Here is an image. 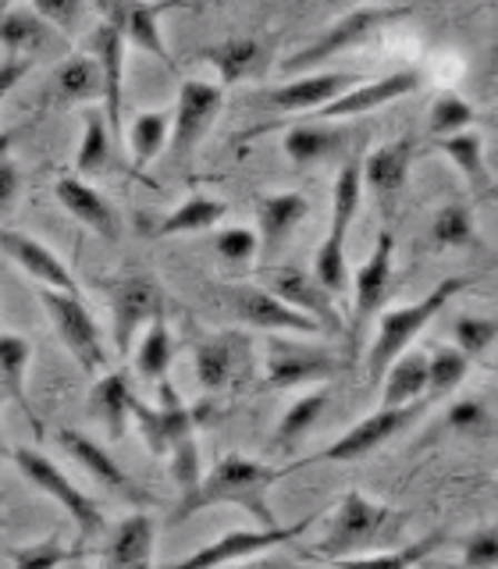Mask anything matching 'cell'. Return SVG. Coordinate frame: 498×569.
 I'll list each match as a JSON object with an SVG mask.
<instances>
[{
    "label": "cell",
    "mask_w": 498,
    "mask_h": 569,
    "mask_svg": "<svg viewBox=\"0 0 498 569\" xmlns=\"http://www.w3.org/2000/svg\"><path fill=\"white\" fill-rule=\"evenodd\" d=\"M420 89V71L414 68H402V71H391V76L385 79H367L363 86L349 89V93H342L335 103H328L325 111H317L313 118L317 121H338V118H356V114H370L378 111V107L399 100V97H409Z\"/></svg>",
    "instance_id": "obj_20"
},
{
    "label": "cell",
    "mask_w": 498,
    "mask_h": 569,
    "mask_svg": "<svg viewBox=\"0 0 498 569\" xmlns=\"http://www.w3.org/2000/svg\"><path fill=\"white\" fill-rule=\"evenodd\" d=\"M40 302H43L50 325H53V331H58L61 346L68 349L71 360H76L86 373H107L111 352H107V342H103V335H100L97 317L89 313L82 296L40 289Z\"/></svg>",
    "instance_id": "obj_7"
},
{
    "label": "cell",
    "mask_w": 498,
    "mask_h": 569,
    "mask_svg": "<svg viewBox=\"0 0 498 569\" xmlns=\"http://www.w3.org/2000/svg\"><path fill=\"white\" fill-rule=\"evenodd\" d=\"M171 136V114L168 111H142L129 124V153L136 171H147L153 160L165 153Z\"/></svg>",
    "instance_id": "obj_38"
},
{
    "label": "cell",
    "mask_w": 498,
    "mask_h": 569,
    "mask_svg": "<svg viewBox=\"0 0 498 569\" xmlns=\"http://www.w3.org/2000/svg\"><path fill=\"white\" fill-rule=\"evenodd\" d=\"M221 299L249 328L281 331V335H325V328H320L313 317L292 310L289 302H281L267 289H257V284H228Z\"/></svg>",
    "instance_id": "obj_13"
},
{
    "label": "cell",
    "mask_w": 498,
    "mask_h": 569,
    "mask_svg": "<svg viewBox=\"0 0 498 569\" xmlns=\"http://www.w3.org/2000/svg\"><path fill=\"white\" fill-rule=\"evenodd\" d=\"M328 399H331V391L325 385H317L313 391H307L302 399H296L289 409L281 413L278 427H275V438H271V449H285L289 452L292 445H299L302 438H307L313 427L320 423V417H325V409H328Z\"/></svg>",
    "instance_id": "obj_33"
},
{
    "label": "cell",
    "mask_w": 498,
    "mask_h": 569,
    "mask_svg": "<svg viewBox=\"0 0 498 569\" xmlns=\"http://www.w3.org/2000/svg\"><path fill=\"white\" fill-rule=\"evenodd\" d=\"M452 335H456V349L474 360V356H485L498 342V317H474V313H459L452 320Z\"/></svg>",
    "instance_id": "obj_46"
},
{
    "label": "cell",
    "mask_w": 498,
    "mask_h": 569,
    "mask_svg": "<svg viewBox=\"0 0 498 569\" xmlns=\"http://www.w3.org/2000/svg\"><path fill=\"white\" fill-rule=\"evenodd\" d=\"M488 420L491 417H488L485 402H477V399H456L449 417H445V423H449L452 431H485Z\"/></svg>",
    "instance_id": "obj_50"
},
{
    "label": "cell",
    "mask_w": 498,
    "mask_h": 569,
    "mask_svg": "<svg viewBox=\"0 0 498 569\" xmlns=\"http://www.w3.org/2000/svg\"><path fill=\"white\" fill-rule=\"evenodd\" d=\"M171 360H175V335L168 328V317L157 313L136 346V373L147 385H160V381H168Z\"/></svg>",
    "instance_id": "obj_34"
},
{
    "label": "cell",
    "mask_w": 498,
    "mask_h": 569,
    "mask_svg": "<svg viewBox=\"0 0 498 569\" xmlns=\"http://www.w3.org/2000/svg\"><path fill=\"white\" fill-rule=\"evenodd\" d=\"M360 164H363V186L378 196L385 210H391V203H396L399 192L406 189L409 164H414V139L409 136L391 139L385 147L370 150Z\"/></svg>",
    "instance_id": "obj_23"
},
{
    "label": "cell",
    "mask_w": 498,
    "mask_h": 569,
    "mask_svg": "<svg viewBox=\"0 0 498 569\" xmlns=\"http://www.w3.org/2000/svg\"><path fill=\"white\" fill-rule=\"evenodd\" d=\"M132 406H136V396L129 388V378H124L121 370L100 373V381L93 385V396H89V413L107 427V435L114 441H121L124 431H129Z\"/></svg>",
    "instance_id": "obj_26"
},
{
    "label": "cell",
    "mask_w": 498,
    "mask_h": 569,
    "mask_svg": "<svg viewBox=\"0 0 498 569\" xmlns=\"http://www.w3.org/2000/svg\"><path fill=\"white\" fill-rule=\"evenodd\" d=\"M427 391V352H402L381 378V406H409L420 402Z\"/></svg>",
    "instance_id": "obj_31"
},
{
    "label": "cell",
    "mask_w": 498,
    "mask_h": 569,
    "mask_svg": "<svg viewBox=\"0 0 498 569\" xmlns=\"http://www.w3.org/2000/svg\"><path fill=\"white\" fill-rule=\"evenodd\" d=\"M474 284L470 274H452V278H441L431 292H427L424 299L409 302V307H396L388 310L381 317L378 325V338L370 342L367 349V373H370V385H378L385 378V370L399 360V356L414 346V338L431 325V320L445 310V302H449L452 296L467 292Z\"/></svg>",
    "instance_id": "obj_3"
},
{
    "label": "cell",
    "mask_w": 498,
    "mask_h": 569,
    "mask_svg": "<svg viewBox=\"0 0 498 569\" xmlns=\"http://www.w3.org/2000/svg\"><path fill=\"white\" fill-rule=\"evenodd\" d=\"M296 470H302L299 459L285 462V467H267V462L249 459L242 452H228L225 459L213 462V470L207 477H200V485L189 495H182L171 523H186L189 516L210 506H239L253 516L263 530H275L281 523L275 520V509H271V488Z\"/></svg>",
    "instance_id": "obj_1"
},
{
    "label": "cell",
    "mask_w": 498,
    "mask_h": 569,
    "mask_svg": "<svg viewBox=\"0 0 498 569\" xmlns=\"http://www.w3.org/2000/svg\"><path fill=\"white\" fill-rule=\"evenodd\" d=\"M367 79L356 71H310V76H296L292 82H281L257 93L253 100L271 114H302V111H325L349 89L363 86Z\"/></svg>",
    "instance_id": "obj_11"
},
{
    "label": "cell",
    "mask_w": 498,
    "mask_h": 569,
    "mask_svg": "<svg viewBox=\"0 0 498 569\" xmlns=\"http://www.w3.org/2000/svg\"><path fill=\"white\" fill-rule=\"evenodd\" d=\"M462 569H498V527H480L462 541Z\"/></svg>",
    "instance_id": "obj_48"
},
{
    "label": "cell",
    "mask_w": 498,
    "mask_h": 569,
    "mask_svg": "<svg viewBox=\"0 0 498 569\" xmlns=\"http://www.w3.org/2000/svg\"><path fill=\"white\" fill-rule=\"evenodd\" d=\"M263 53H267V47H263V40H257V36H231V40L203 47L200 58L218 68L221 86H231V82L249 79L253 71H260Z\"/></svg>",
    "instance_id": "obj_28"
},
{
    "label": "cell",
    "mask_w": 498,
    "mask_h": 569,
    "mask_svg": "<svg viewBox=\"0 0 498 569\" xmlns=\"http://www.w3.org/2000/svg\"><path fill=\"white\" fill-rule=\"evenodd\" d=\"M82 551H86V545L64 548L58 538H43V541H32L26 548H14L11 569H61L64 562L82 559Z\"/></svg>",
    "instance_id": "obj_45"
},
{
    "label": "cell",
    "mask_w": 498,
    "mask_h": 569,
    "mask_svg": "<svg viewBox=\"0 0 498 569\" xmlns=\"http://www.w3.org/2000/svg\"><path fill=\"white\" fill-rule=\"evenodd\" d=\"M338 373V360L320 346H299L292 338H271L267 346V385L271 388H296V385H320Z\"/></svg>",
    "instance_id": "obj_16"
},
{
    "label": "cell",
    "mask_w": 498,
    "mask_h": 569,
    "mask_svg": "<svg viewBox=\"0 0 498 569\" xmlns=\"http://www.w3.org/2000/svg\"><path fill=\"white\" fill-rule=\"evenodd\" d=\"M335 147H338V132H331L328 124L302 121L285 132V153H289L296 168L317 164V160H325Z\"/></svg>",
    "instance_id": "obj_41"
},
{
    "label": "cell",
    "mask_w": 498,
    "mask_h": 569,
    "mask_svg": "<svg viewBox=\"0 0 498 569\" xmlns=\"http://www.w3.org/2000/svg\"><path fill=\"white\" fill-rule=\"evenodd\" d=\"M157 388H160V406H147L136 399L132 420L139 423V435L153 456H171V449H178L186 438H196V417H192V409L178 399L171 381H160Z\"/></svg>",
    "instance_id": "obj_15"
},
{
    "label": "cell",
    "mask_w": 498,
    "mask_h": 569,
    "mask_svg": "<svg viewBox=\"0 0 498 569\" xmlns=\"http://www.w3.org/2000/svg\"><path fill=\"white\" fill-rule=\"evenodd\" d=\"M467 373H470V360L456 346H435L431 352H427V391H424V399L431 406L441 402V399H449L452 391L467 381Z\"/></svg>",
    "instance_id": "obj_39"
},
{
    "label": "cell",
    "mask_w": 498,
    "mask_h": 569,
    "mask_svg": "<svg viewBox=\"0 0 498 569\" xmlns=\"http://www.w3.org/2000/svg\"><path fill=\"white\" fill-rule=\"evenodd\" d=\"M307 218V200L299 192H263L257 196V221H260V246L267 253L292 236V228Z\"/></svg>",
    "instance_id": "obj_27"
},
{
    "label": "cell",
    "mask_w": 498,
    "mask_h": 569,
    "mask_svg": "<svg viewBox=\"0 0 498 569\" xmlns=\"http://www.w3.org/2000/svg\"><path fill=\"white\" fill-rule=\"evenodd\" d=\"M239 569H299V566H289V562H278V559H257V562H246Z\"/></svg>",
    "instance_id": "obj_53"
},
{
    "label": "cell",
    "mask_w": 498,
    "mask_h": 569,
    "mask_svg": "<svg viewBox=\"0 0 498 569\" xmlns=\"http://www.w3.org/2000/svg\"><path fill=\"white\" fill-rule=\"evenodd\" d=\"M11 459H14V467L22 470V477L36 491H43L47 498H53V502H58L71 516V523L79 527V541L82 545L100 538L103 527H107L100 506L79 485H71V480L58 470V462L47 459L40 449H26V445H22V449H14Z\"/></svg>",
    "instance_id": "obj_6"
},
{
    "label": "cell",
    "mask_w": 498,
    "mask_h": 569,
    "mask_svg": "<svg viewBox=\"0 0 498 569\" xmlns=\"http://www.w3.org/2000/svg\"><path fill=\"white\" fill-rule=\"evenodd\" d=\"M29 71H32V61L29 58H8V61H0V103L8 100V93L29 76Z\"/></svg>",
    "instance_id": "obj_51"
},
{
    "label": "cell",
    "mask_w": 498,
    "mask_h": 569,
    "mask_svg": "<svg viewBox=\"0 0 498 569\" xmlns=\"http://www.w3.org/2000/svg\"><path fill=\"white\" fill-rule=\"evenodd\" d=\"M50 26L32 8L0 11V43L8 47V58H29L50 43Z\"/></svg>",
    "instance_id": "obj_35"
},
{
    "label": "cell",
    "mask_w": 498,
    "mask_h": 569,
    "mask_svg": "<svg viewBox=\"0 0 498 569\" xmlns=\"http://www.w3.org/2000/svg\"><path fill=\"white\" fill-rule=\"evenodd\" d=\"M53 86L64 100L76 103H93L103 97V71L97 64V58H68L58 76H53Z\"/></svg>",
    "instance_id": "obj_40"
},
{
    "label": "cell",
    "mask_w": 498,
    "mask_h": 569,
    "mask_svg": "<svg viewBox=\"0 0 498 569\" xmlns=\"http://www.w3.org/2000/svg\"><path fill=\"white\" fill-rule=\"evenodd\" d=\"M445 538H449L445 530H431L427 538L396 545V548H388V551H370V556L338 559V562H331V566H335V569H417L427 556H435V551L445 545Z\"/></svg>",
    "instance_id": "obj_32"
},
{
    "label": "cell",
    "mask_w": 498,
    "mask_h": 569,
    "mask_svg": "<svg viewBox=\"0 0 498 569\" xmlns=\"http://www.w3.org/2000/svg\"><path fill=\"white\" fill-rule=\"evenodd\" d=\"M97 64L103 71V103H107V129L121 136V82H124V26H121V4H103V26L93 36Z\"/></svg>",
    "instance_id": "obj_19"
},
{
    "label": "cell",
    "mask_w": 498,
    "mask_h": 569,
    "mask_svg": "<svg viewBox=\"0 0 498 569\" xmlns=\"http://www.w3.org/2000/svg\"><path fill=\"white\" fill-rule=\"evenodd\" d=\"M14 192H18V168L8 153H0V210H8Z\"/></svg>",
    "instance_id": "obj_52"
},
{
    "label": "cell",
    "mask_w": 498,
    "mask_h": 569,
    "mask_svg": "<svg viewBox=\"0 0 498 569\" xmlns=\"http://www.w3.org/2000/svg\"><path fill=\"white\" fill-rule=\"evenodd\" d=\"M213 249L225 263H249L260 253V236L253 228H221L218 239H213Z\"/></svg>",
    "instance_id": "obj_47"
},
{
    "label": "cell",
    "mask_w": 498,
    "mask_h": 569,
    "mask_svg": "<svg viewBox=\"0 0 498 569\" xmlns=\"http://www.w3.org/2000/svg\"><path fill=\"white\" fill-rule=\"evenodd\" d=\"M171 4H121V26H124V43L139 47L160 64H171L165 32H160V14H168Z\"/></svg>",
    "instance_id": "obj_36"
},
{
    "label": "cell",
    "mask_w": 498,
    "mask_h": 569,
    "mask_svg": "<svg viewBox=\"0 0 498 569\" xmlns=\"http://www.w3.org/2000/svg\"><path fill=\"white\" fill-rule=\"evenodd\" d=\"M153 541H157L153 516L136 509L111 530V538L103 545L107 569H153Z\"/></svg>",
    "instance_id": "obj_24"
},
{
    "label": "cell",
    "mask_w": 498,
    "mask_h": 569,
    "mask_svg": "<svg viewBox=\"0 0 498 569\" xmlns=\"http://www.w3.org/2000/svg\"><path fill=\"white\" fill-rule=\"evenodd\" d=\"M171 477L182 495L200 485V441L196 438H186L178 449H171Z\"/></svg>",
    "instance_id": "obj_49"
},
{
    "label": "cell",
    "mask_w": 498,
    "mask_h": 569,
    "mask_svg": "<svg viewBox=\"0 0 498 569\" xmlns=\"http://www.w3.org/2000/svg\"><path fill=\"white\" fill-rule=\"evenodd\" d=\"M8 142H11V136H0V153H8Z\"/></svg>",
    "instance_id": "obj_54"
},
{
    "label": "cell",
    "mask_w": 498,
    "mask_h": 569,
    "mask_svg": "<svg viewBox=\"0 0 498 569\" xmlns=\"http://www.w3.org/2000/svg\"><path fill=\"white\" fill-rule=\"evenodd\" d=\"M409 14H414V8H409V4H360V8H349L342 18H335L328 29H320L317 40H310L302 50L289 53V58L281 61V71H285V76H310L317 64L338 58L342 50L360 47L363 40H370L374 32L396 26Z\"/></svg>",
    "instance_id": "obj_4"
},
{
    "label": "cell",
    "mask_w": 498,
    "mask_h": 569,
    "mask_svg": "<svg viewBox=\"0 0 498 569\" xmlns=\"http://www.w3.org/2000/svg\"><path fill=\"white\" fill-rule=\"evenodd\" d=\"M474 124V107L456 97V93H441L431 111H427V132H431V139H449V136H459V132H470Z\"/></svg>",
    "instance_id": "obj_44"
},
{
    "label": "cell",
    "mask_w": 498,
    "mask_h": 569,
    "mask_svg": "<svg viewBox=\"0 0 498 569\" xmlns=\"http://www.w3.org/2000/svg\"><path fill=\"white\" fill-rule=\"evenodd\" d=\"M0 459H4V441H0Z\"/></svg>",
    "instance_id": "obj_55"
},
{
    "label": "cell",
    "mask_w": 498,
    "mask_h": 569,
    "mask_svg": "<svg viewBox=\"0 0 498 569\" xmlns=\"http://www.w3.org/2000/svg\"><path fill=\"white\" fill-rule=\"evenodd\" d=\"M111 157V129H107V118L97 107H89L82 114V139L76 150V171L79 174H93L107 164Z\"/></svg>",
    "instance_id": "obj_42"
},
{
    "label": "cell",
    "mask_w": 498,
    "mask_h": 569,
    "mask_svg": "<svg viewBox=\"0 0 498 569\" xmlns=\"http://www.w3.org/2000/svg\"><path fill=\"white\" fill-rule=\"evenodd\" d=\"M435 147L452 160L456 171L467 178L474 192H488L491 174H488V157H485V139L477 132H459L449 139H438Z\"/></svg>",
    "instance_id": "obj_37"
},
{
    "label": "cell",
    "mask_w": 498,
    "mask_h": 569,
    "mask_svg": "<svg viewBox=\"0 0 498 569\" xmlns=\"http://www.w3.org/2000/svg\"><path fill=\"white\" fill-rule=\"evenodd\" d=\"M431 402L420 399V402H409V406H381L378 413H370L363 420H356L342 438H335L325 452L299 459V467H313V462H356V459H367L370 452H378L385 441H391L396 435H402L406 427H414Z\"/></svg>",
    "instance_id": "obj_8"
},
{
    "label": "cell",
    "mask_w": 498,
    "mask_h": 569,
    "mask_svg": "<svg viewBox=\"0 0 498 569\" xmlns=\"http://www.w3.org/2000/svg\"><path fill=\"white\" fill-rule=\"evenodd\" d=\"M165 313V299L150 274H124L114 284L111 296V320H114V349L118 356H129L132 346L139 342V335L147 331V325Z\"/></svg>",
    "instance_id": "obj_14"
},
{
    "label": "cell",
    "mask_w": 498,
    "mask_h": 569,
    "mask_svg": "<svg viewBox=\"0 0 498 569\" xmlns=\"http://www.w3.org/2000/svg\"><path fill=\"white\" fill-rule=\"evenodd\" d=\"M58 445L61 449L79 462L82 470H89L93 473V480L97 485H103L107 491H111L114 498H121L124 506H132V509H153V506H160V498L153 495V491H147L142 485H136V480L121 470V462L103 449L100 441H93L89 435H82V431H76V427H61L58 431Z\"/></svg>",
    "instance_id": "obj_10"
},
{
    "label": "cell",
    "mask_w": 498,
    "mask_h": 569,
    "mask_svg": "<svg viewBox=\"0 0 498 569\" xmlns=\"http://www.w3.org/2000/svg\"><path fill=\"white\" fill-rule=\"evenodd\" d=\"M29 360H32L29 338L14 335V331H0V399H11L32 420V431L43 435V420L36 417L32 399H29V391H26Z\"/></svg>",
    "instance_id": "obj_25"
},
{
    "label": "cell",
    "mask_w": 498,
    "mask_h": 569,
    "mask_svg": "<svg viewBox=\"0 0 498 569\" xmlns=\"http://www.w3.org/2000/svg\"><path fill=\"white\" fill-rule=\"evenodd\" d=\"M406 520H409L406 512H396L381 502H370V498L360 491H346L342 502H338L331 512L328 533L313 545V556L325 562L370 556V548L396 545Z\"/></svg>",
    "instance_id": "obj_2"
},
{
    "label": "cell",
    "mask_w": 498,
    "mask_h": 569,
    "mask_svg": "<svg viewBox=\"0 0 498 569\" xmlns=\"http://www.w3.org/2000/svg\"><path fill=\"white\" fill-rule=\"evenodd\" d=\"M360 200H363V164L360 160H349V164L335 178L328 236L313 253V278L320 281V289H325L328 296H338V292L349 289L346 236H349V224L356 218V210H360Z\"/></svg>",
    "instance_id": "obj_5"
},
{
    "label": "cell",
    "mask_w": 498,
    "mask_h": 569,
    "mask_svg": "<svg viewBox=\"0 0 498 569\" xmlns=\"http://www.w3.org/2000/svg\"><path fill=\"white\" fill-rule=\"evenodd\" d=\"M228 218V203L213 200L207 192H192L189 200L178 203L165 221L157 224L153 236L157 239H171V236H200V231L218 228Z\"/></svg>",
    "instance_id": "obj_29"
},
{
    "label": "cell",
    "mask_w": 498,
    "mask_h": 569,
    "mask_svg": "<svg viewBox=\"0 0 498 569\" xmlns=\"http://www.w3.org/2000/svg\"><path fill=\"white\" fill-rule=\"evenodd\" d=\"M313 520H317V516L310 512L307 520L289 523V527H275V530H263V527H253V530H228V533H221L218 541L196 548L192 556H186L182 562H175L168 569H225L231 562H242L249 556H260V551L275 548V545L302 538V533L313 527Z\"/></svg>",
    "instance_id": "obj_12"
},
{
    "label": "cell",
    "mask_w": 498,
    "mask_h": 569,
    "mask_svg": "<svg viewBox=\"0 0 498 569\" xmlns=\"http://www.w3.org/2000/svg\"><path fill=\"white\" fill-rule=\"evenodd\" d=\"M267 292L278 296L281 302H289L292 310L313 317L325 335H342V317L335 310V296H328L320 289V281L313 274H307L302 267H275V271L263 274Z\"/></svg>",
    "instance_id": "obj_18"
},
{
    "label": "cell",
    "mask_w": 498,
    "mask_h": 569,
    "mask_svg": "<svg viewBox=\"0 0 498 569\" xmlns=\"http://www.w3.org/2000/svg\"><path fill=\"white\" fill-rule=\"evenodd\" d=\"M225 107V89L213 82L189 79L178 89V103H175V124H171V157L182 168H189L192 153L200 150V142L213 129Z\"/></svg>",
    "instance_id": "obj_9"
},
{
    "label": "cell",
    "mask_w": 498,
    "mask_h": 569,
    "mask_svg": "<svg viewBox=\"0 0 498 569\" xmlns=\"http://www.w3.org/2000/svg\"><path fill=\"white\" fill-rule=\"evenodd\" d=\"M391 253H396V239H391V231H381L374 253L352 278V325H349L352 349L363 342V328L381 310V302L391 289Z\"/></svg>",
    "instance_id": "obj_17"
},
{
    "label": "cell",
    "mask_w": 498,
    "mask_h": 569,
    "mask_svg": "<svg viewBox=\"0 0 498 569\" xmlns=\"http://www.w3.org/2000/svg\"><path fill=\"white\" fill-rule=\"evenodd\" d=\"M0 249L22 267L29 278L40 281V289H53V292H68L79 296V284L71 278L68 267L58 260V253H50L43 242H36L32 236H22V231L0 228Z\"/></svg>",
    "instance_id": "obj_22"
},
{
    "label": "cell",
    "mask_w": 498,
    "mask_h": 569,
    "mask_svg": "<svg viewBox=\"0 0 498 569\" xmlns=\"http://www.w3.org/2000/svg\"><path fill=\"white\" fill-rule=\"evenodd\" d=\"M236 367H239V338L236 335H213L196 346V381H200V388L210 391V396L231 385Z\"/></svg>",
    "instance_id": "obj_30"
},
{
    "label": "cell",
    "mask_w": 498,
    "mask_h": 569,
    "mask_svg": "<svg viewBox=\"0 0 498 569\" xmlns=\"http://www.w3.org/2000/svg\"><path fill=\"white\" fill-rule=\"evenodd\" d=\"M53 196L58 203L76 218L79 224H86L89 231H97L103 242H118L121 239V218L118 210L103 200V196L86 182L79 174H64L53 182Z\"/></svg>",
    "instance_id": "obj_21"
},
{
    "label": "cell",
    "mask_w": 498,
    "mask_h": 569,
    "mask_svg": "<svg viewBox=\"0 0 498 569\" xmlns=\"http://www.w3.org/2000/svg\"><path fill=\"white\" fill-rule=\"evenodd\" d=\"M474 239H477V228H474V213L467 203L438 207L435 221H431V246L435 249H462Z\"/></svg>",
    "instance_id": "obj_43"
}]
</instances>
